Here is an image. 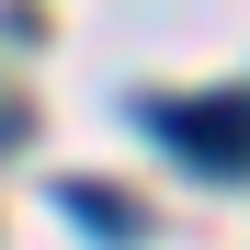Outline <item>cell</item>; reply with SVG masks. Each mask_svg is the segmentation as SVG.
I'll list each match as a JSON object with an SVG mask.
<instances>
[{
  "instance_id": "obj_1",
  "label": "cell",
  "mask_w": 250,
  "mask_h": 250,
  "mask_svg": "<svg viewBox=\"0 0 250 250\" xmlns=\"http://www.w3.org/2000/svg\"><path fill=\"white\" fill-rule=\"evenodd\" d=\"M159 137H182L193 171H250V103H148Z\"/></svg>"
},
{
  "instance_id": "obj_2",
  "label": "cell",
  "mask_w": 250,
  "mask_h": 250,
  "mask_svg": "<svg viewBox=\"0 0 250 250\" xmlns=\"http://www.w3.org/2000/svg\"><path fill=\"white\" fill-rule=\"evenodd\" d=\"M57 205H68L80 228H103V239H148V205L114 193V182H57Z\"/></svg>"
}]
</instances>
